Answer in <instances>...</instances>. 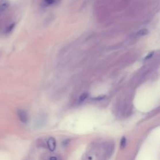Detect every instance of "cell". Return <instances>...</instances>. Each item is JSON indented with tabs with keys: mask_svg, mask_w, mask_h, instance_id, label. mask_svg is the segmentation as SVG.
<instances>
[{
	"mask_svg": "<svg viewBox=\"0 0 160 160\" xmlns=\"http://www.w3.org/2000/svg\"><path fill=\"white\" fill-rule=\"evenodd\" d=\"M18 116L21 121H22L23 123H26L28 121V117L26 111L22 110H19L18 111Z\"/></svg>",
	"mask_w": 160,
	"mask_h": 160,
	"instance_id": "cell-1",
	"label": "cell"
},
{
	"mask_svg": "<svg viewBox=\"0 0 160 160\" xmlns=\"http://www.w3.org/2000/svg\"><path fill=\"white\" fill-rule=\"evenodd\" d=\"M48 147L51 151H54L56 148V141L53 138H50L48 141Z\"/></svg>",
	"mask_w": 160,
	"mask_h": 160,
	"instance_id": "cell-2",
	"label": "cell"
},
{
	"mask_svg": "<svg viewBox=\"0 0 160 160\" xmlns=\"http://www.w3.org/2000/svg\"><path fill=\"white\" fill-rule=\"evenodd\" d=\"M9 6V3L6 1H3V3L0 4V13H3V12L8 8Z\"/></svg>",
	"mask_w": 160,
	"mask_h": 160,
	"instance_id": "cell-3",
	"label": "cell"
},
{
	"mask_svg": "<svg viewBox=\"0 0 160 160\" xmlns=\"http://www.w3.org/2000/svg\"><path fill=\"white\" fill-rule=\"evenodd\" d=\"M88 94L87 93H83L81 95L79 96V103H81V102H83V101H84L86 99V98H88Z\"/></svg>",
	"mask_w": 160,
	"mask_h": 160,
	"instance_id": "cell-4",
	"label": "cell"
},
{
	"mask_svg": "<svg viewBox=\"0 0 160 160\" xmlns=\"http://www.w3.org/2000/svg\"><path fill=\"white\" fill-rule=\"evenodd\" d=\"M126 139L125 137H123L121 138V143H120V148L121 149V150H123L126 146Z\"/></svg>",
	"mask_w": 160,
	"mask_h": 160,
	"instance_id": "cell-5",
	"label": "cell"
},
{
	"mask_svg": "<svg viewBox=\"0 0 160 160\" xmlns=\"http://www.w3.org/2000/svg\"><path fill=\"white\" fill-rule=\"evenodd\" d=\"M149 33V31L147 30V29H142L140 31H139L138 32V35L140 36H144L146 35Z\"/></svg>",
	"mask_w": 160,
	"mask_h": 160,
	"instance_id": "cell-6",
	"label": "cell"
},
{
	"mask_svg": "<svg viewBox=\"0 0 160 160\" xmlns=\"http://www.w3.org/2000/svg\"><path fill=\"white\" fill-rule=\"evenodd\" d=\"M14 26H15V24H14V23H13L12 24H10L9 26L6 28V32L7 33H11L12 31V30L14 29Z\"/></svg>",
	"mask_w": 160,
	"mask_h": 160,
	"instance_id": "cell-7",
	"label": "cell"
},
{
	"mask_svg": "<svg viewBox=\"0 0 160 160\" xmlns=\"http://www.w3.org/2000/svg\"><path fill=\"white\" fill-rule=\"evenodd\" d=\"M105 97H106V96H98V97H96V98H93V100H96V101H100V100H103Z\"/></svg>",
	"mask_w": 160,
	"mask_h": 160,
	"instance_id": "cell-8",
	"label": "cell"
},
{
	"mask_svg": "<svg viewBox=\"0 0 160 160\" xmlns=\"http://www.w3.org/2000/svg\"><path fill=\"white\" fill-rule=\"evenodd\" d=\"M54 2H55V0H45V3L48 5L53 4Z\"/></svg>",
	"mask_w": 160,
	"mask_h": 160,
	"instance_id": "cell-9",
	"label": "cell"
},
{
	"mask_svg": "<svg viewBox=\"0 0 160 160\" xmlns=\"http://www.w3.org/2000/svg\"><path fill=\"white\" fill-rule=\"evenodd\" d=\"M153 54H154V52H151V53H149L148 55L146 56V58H144V60H148V59H150V58H151L152 56H153Z\"/></svg>",
	"mask_w": 160,
	"mask_h": 160,
	"instance_id": "cell-10",
	"label": "cell"
},
{
	"mask_svg": "<svg viewBox=\"0 0 160 160\" xmlns=\"http://www.w3.org/2000/svg\"><path fill=\"white\" fill-rule=\"evenodd\" d=\"M50 160H57V158L56 157H52L50 158Z\"/></svg>",
	"mask_w": 160,
	"mask_h": 160,
	"instance_id": "cell-11",
	"label": "cell"
},
{
	"mask_svg": "<svg viewBox=\"0 0 160 160\" xmlns=\"http://www.w3.org/2000/svg\"><path fill=\"white\" fill-rule=\"evenodd\" d=\"M55 1H56V0H55Z\"/></svg>",
	"mask_w": 160,
	"mask_h": 160,
	"instance_id": "cell-12",
	"label": "cell"
}]
</instances>
